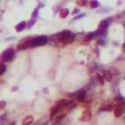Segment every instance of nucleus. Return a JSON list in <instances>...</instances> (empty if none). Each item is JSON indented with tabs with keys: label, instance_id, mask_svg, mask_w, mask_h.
Returning a JSON list of instances; mask_svg holds the SVG:
<instances>
[{
	"label": "nucleus",
	"instance_id": "2",
	"mask_svg": "<svg viewBox=\"0 0 125 125\" xmlns=\"http://www.w3.org/2000/svg\"><path fill=\"white\" fill-rule=\"evenodd\" d=\"M48 41V37L47 36H37L35 38H31L30 42H29V48H34V47H38V46H42L45 45Z\"/></svg>",
	"mask_w": 125,
	"mask_h": 125
},
{
	"label": "nucleus",
	"instance_id": "23",
	"mask_svg": "<svg viewBox=\"0 0 125 125\" xmlns=\"http://www.w3.org/2000/svg\"><path fill=\"white\" fill-rule=\"evenodd\" d=\"M5 119H6V113H4V114H2V115H0V121H5Z\"/></svg>",
	"mask_w": 125,
	"mask_h": 125
},
{
	"label": "nucleus",
	"instance_id": "10",
	"mask_svg": "<svg viewBox=\"0 0 125 125\" xmlns=\"http://www.w3.org/2000/svg\"><path fill=\"white\" fill-rule=\"evenodd\" d=\"M112 74L111 72V70H104V77L105 79H106L107 81H111L112 79Z\"/></svg>",
	"mask_w": 125,
	"mask_h": 125
},
{
	"label": "nucleus",
	"instance_id": "21",
	"mask_svg": "<svg viewBox=\"0 0 125 125\" xmlns=\"http://www.w3.org/2000/svg\"><path fill=\"white\" fill-rule=\"evenodd\" d=\"M5 106H6V103L4 102V101H2V102H0V111H1L4 107H5Z\"/></svg>",
	"mask_w": 125,
	"mask_h": 125
},
{
	"label": "nucleus",
	"instance_id": "18",
	"mask_svg": "<svg viewBox=\"0 0 125 125\" xmlns=\"http://www.w3.org/2000/svg\"><path fill=\"white\" fill-rule=\"evenodd\" d=\"M35 23V19H31L28 23H27V27L28 28H30V27H32L33 26V23Z\"/></svg>",
	"mask_w": 125,
	"mask_h": 125
},
{
	"label": "nucleus",
	"instance_id": "17",
	"mask_svg": "<svg viewBox=\"0 0 125 125\" xmlns=\"http://www.w3.org/2000/svg\"><path fill=\"white\" fill-rule=\"evenodd\" d=\"M6 70V65L4 64H0V74H3Z\"/></svg>",
	"mask_w": 125,
	"mask_h": 125
},
{
	"label": "nucleus",
	"instance_id": "15",
	"mask_svg": "<svg viewBox=\"0 0 125 125\" xmlns=\"http://www.w3.org/2000/svg\"><path fill=\"white\" fill-rule=\"evenodd\" d=\"M87 3H88V0H77V1H76V4H77L78 6H80V7L86 6Z\"/></svg>",
	"mask_w": 125,
	"mask_h": 125
},
{
	"label": "nucleus",
	"instance_id": "24",
	"mask_svg": "<svg viewBox=\"0 0 125 125\" xmlns=\"http://www.w3.org/2000/svg\"><path fill=\"white\" fill-rule=\"evenodd\" d=\"M78 12H79V10H78V9H75V10H74V11L72 12V14H73V15H75V14H77Z\"/></svg>",
	"mask_w": 125,
	"mask_h": 125
},
{
	"label": "nucleus",
	"instance_id": "13",
	"mask_svg": "<svg viewBox=\"0 0 125 125\" xmlns=\"http://www.w3.org/2000/svg\"><path fill=\"white\" fill-rule=\"evenodd\" d=\"M69 14V11L68 9H62L61 12H60V16H61V18H63V19H65V17H68Z\"/></svg>",
	"mask_w": 125,
	"mask_h": 125
},
{
	"label": "nucleus",
	"instance_id": "6",
	"mask_svg": "<svg viewBox=\"0 0 125 125\" xmlns=\"http://www.w3.org/2000/svg\"><path fill=\"white\" fill-rule=\"evenodd\" d=\"M92 117V113H91L90 110L89 109H85L83 111L82 114H81V117H80V121L82 122H86V121H89Z\"/></svg>",
	"mask_w": 125,
	"mask_h": 125
},
{
	"label": "nucleus",
	"instance_id": "8",
	"mask_svg": "<svg viewBox=\"0 0 125 125\" xmlns=\"http://www.w3.org/2000/svg\"><path fill=\"white\" fill-rule=\"evenodd\" d=\"M75 96H76V100H77V101L82 102V101H84V99L86 97V92H85L84 90H80L79 92H77L75 94Z\"/></svg>",
	"mask_w": 125,
	"mask_h": 125
},
{
	"label": "nucleus",
	"instance_id": "3",
	"mask_svg": "<svg viewBox=\"0 0 125 125\" xmlns=\"http://www.w3.org/2000/svg\"><path fill=\"white\" fill-rule=\"evenodd\" d=\"M14 54H15L14 49H12V48L7 49V50H5V51L1 54V56H0V61L3 62V63L10 62L14 58Z\"/></svg>",
	"mask_w": 125,
	"mask_h": 125
},
{
	"label": "nucleus",
	"instance_id": "11",
	"mask_svg": "<svg viewBox=\"0 0 125 125\" xmlns=\"http://www.w3.org/2000/svg\"><path fill=\"white\" fill-rule=\"evenodd\" d=\"M26 27H27V23L26 22H21L19 24H17V26H16V30L18 31V32H20V31H22Z\"/></svg>",
	"mask_w": 125,
	"mask_h": 125
},
{
	"label": "nucleus",
	"instance_id": "19",
	"mask_svg": "<svg viewBox=\"0 0 125 125\" xmlns=\"http://www.w3.org/2000/svg\"><path fill=\"white\" fill-rule=\"evenodd\" d=\"M111 74L112 75H116V74H118L119 73V71L116 69H111Z\"/></svg>",
	"mask_w": 125,
	"mask_h": 125
},
{
	"label": "nucleus",
	"instance_id": "26",
	"mask_svg": "<svg viewBox=\"0 0 125 125\" xmlns=\"http://www.w3.org/2000/svg\"><path fill=\"white\" fill-rule=\"evenodd\" d=\"M9 125H15V124H14V123H11V124H9Z\"/></svg>",
	"mask_w": 125,
	"mask_h": 125
},
{
	"label": "nucleus",
	"instance_id": "22",
	"mask_svg": "<svg viewBox=\"0 0 125 125\" xmlns=\"http://www.w3.org/2000/svg\"><path fill=\"white\" fill-rule=\"evenodd\" d=\"M85 16V14H80V15H78L77 17H75V18L73 19V21H75V20H78V19H81V18H83V17Z\"/></svg>",
	"mask_w": 125,
	"mask_h": 125
},
{
	"label": "nucleus",
	"instance_id": "12",
	"mask_svg": "<svg viewBox=\"0 0 125 125\" xmlns=\"http://www.w3.org/2000/svg\"><path fill=\"white\" fill-rule=\"evenodd\" d=\"M111 110H112V106L111 105H107V104H104L101 107H100V111H110Z\"/></svg>",
	"mask_w": 125,
	"mask_h": 125
},
{
	"label": "nucleus",
	"instance_id": "4",
	"mask_svg": "<svg viewBox=\"0 0 125 125\" xmlns=\"http://www.w3.org/2000/svg\"><path fill=\"white\" fill-rule=\"evenodd\" d=\"M109 24H110V20H104L102 21L101 23H100L99 24V28H98V33H99V35H102L105 33V31L106 30L107 27H109Z\"/></svg>",
	"mask_w": 125,
	"mask_h": 125
},
{
	"label": "nucleus",
	"instance_id": "16",
	"mask_svg": "<svg viewBox=\"0 0 125 125\" xmlns=\"http://www.w3.org/2000/svg\"><path fill=\"white\" fill-rule=\"evenodd\" d=\"M97 80H98L99 83L103 84L104 81H105V77H104V75H102V74H97Z\"/></svg>",
	"mask_w": 125,
	"mask_h": 125
},
{
	"label": "nucleus",
	"instance_id": "9",
	"mask_svg": "<svg viewBox=\"0 0 125 125\" xmlns=\"http://www.w3.org/2000/svg\"><path fill=\"white\" fill-rule=\"evenodd\" d=\"M32 122H33V116L32 115H28L23 118L22 125H31Z\"/></svg>",
	"mask_w": 125,
	"mask_h": 125
},
{
	"label": "nucleus",
	"instance_id": "5",
	"mask_svg": "<svg viewBox=\"0 0 125 125\" xmlns=\"http://www.w3.org/2000/svg\"><path fill=\"white\" fill-rule=\"evenodd\" d=\"M30 37H27L23 40H21L20 42L17 45V49L18 50H23V49H27L29 48V42H30Z\"/></svg>",
	"mask_w": 125,
	"mask_h": 125
},
{
	"label": "nucleus",
	"instance_id": "14",
	"mask_svg": "<svg viewBox=\"0 0 125 125\" xmlns=\"http://www.w3.org/2000/svg\"><path fill=\"white\" fill-rule=\"evenodd\" d=\"M89 5H90V7L92 8V9H94V8H98L99 2L97 1V0H91L90 3H89Z\"/></svg>",
	"mask_w": 125,
	"mask_h": 125
},
{
	"label": "nucleus",
	"instance_id": "1",
	"mask_svg": "<svg viewBox=\"0 0 125 125\" xmlns=\"http://www.w3.org/2000/svg\"><path fill=\"white\" fill-rule=\"evenodd\" d=\"M70 104H72V102L69 101V100H65V99H63V100H60V101H58V102L55 104V106H53L51 107V110H50V116H51V117L53 118L58 112L61 111L63 109H65V106H69Z\"/></svg>",
	"mask_w": 125,
	"mask_h": 125
},
{
	"label": "nucleus",
	"instance_id": "20",
	"mask_svg": "<svg viewBox=\"0 0 125 125\" xmlns=\"http://www.w3.org/2000/svg\"><path fill=\"white\" fill-rule=\"evenodd\" d=\"M37 15H38V9H36L34 12L32 13V15H31V18H32V19H35L36 17H37Z\"/></svg>",
	"mask_w": 125,
	"mask_h": 125
},
{
	"label": "nucleus",
	"instance_id": "7",
	"mask_svg": "<svg viewBox=\"0 0 125 125\" xmlns=\"http://www.w3.org/2000/svg\"><path fill=\"white\" fill-rule=\"evenodd\" d=\"M113 111H114V115L116 116V117H119V116L122 115L123 111H124V109H123V106L118 105V106H116L114 109H113Z\"/></svg>",
	"mask_w": 125,
	"mask_h": 125
},
{
	"label": "nucleus",
	"instance_id": "25",
	"mask_svg": "<svg viewBox=\"0 0 125 125\" xmlns=\"http://www.w3.org/2000/svg\"><path fill=\"white\" fill-rule=\"evenodd\" d=\"M123 50H124V52H125V43L123 44Z\"/></svg>",
	"mask_w": 125,
	"mask_h": 125
}]
</instances>
